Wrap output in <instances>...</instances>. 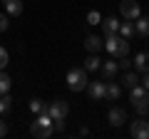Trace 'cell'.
I'll use <instances>...</instances> for the list:
<instances>
[{
	"mask_svg": "<svg viewBox=\"0 0 149 139\" xmlns=\"http://www.w3.org/2000/svg\"><path fill=\"white\" fill-rule=\"evenodd\" d=\"M52 132H55V129H52V117H50L47 112H40L37 119L32 122V127H30V134L37 137V139H47Z\"/></svg>",
	"mask_w": 149,
	"mask_h": 139,
	"instance_id": "6da1fadb",
	"label": "cell"
},
{
	"mask_svg": "<svg viewBox=\"0 0 149 139\" xmlns=\"http://www.w3.org/2000/svg\"><path fill=\"white\" fill-rule=\"evenodd\" d=\"M87 82L90 80H87V70L85 67H74V70L67 72V87L72 92H82L87 87Z\"/></svg>",
	"mask_w": 149,
	"mask_h": 139,
	"instance_id": "7a4b0ae2",
	"label": "cell"
},
{
	"mask_svg": "<svg viewBox=\"0 0 149 139\" xmlns=\"http://www.w3.org/2000/svg\"><path fill=\"white\" fill-rule=\"evenodd\" d=\"M119 13L124 20H137L139 17V3L137 0H122L119 3Z\"/></svg>",
	"mask_w": 149,
	"mask_h": 139,
	"instance_id": "3957f363",
	"label": "cell"
},
{
	"mask_svg": "<svg viewBox=\"0 0 149 139\" xmlns=\"http://www.w3.org/2000/svg\"><path fill=\"white\" fill-rule=\"evenodd\" d=\"M47 114L52 117V122H57V119H65L67 117V102L65 99H55L47 104Z\"/></svg>",
	"mask_w": 149,
	"mask_h": 139,
	"instance_id": "277c9868",
	"label": "cell"
},
{
	"mask_svg": "<svg viewBox=\"0 0 149 139\" xmlns=\"http://www.w3.org/2000/svg\"><path fill=\"white\" fill-rule=\"evenodd\" d=\"M107 119H109L112 127H122V124L127 122V112H124L122 107H112L109 114H107Z\"/></svg>",
	"mask_w": 149,
	"mask_h": 139,
	"instance_id": "5b68a950",
	"label": "cell"
},
{
	"mask_svg": "<svg viewBox=\"0 0 149 139\" xmlns=\"http://www.w3.org/2000/svg\"><path fill=\"white\" fill-rule=\"evenodd\" d=\"M132 137H137V139H149V122H144V117L137 119V122L132 124Z\"/></svg>",
	"mask_w": 149,
	"mask_h": 139,
	"instance_id": "8992f818",
	"label": "cell"
},
{
	"mask_svg": "<svg viewBox=\"0 0 149 139\" xmlns=\"http://www.w3.org/2000/svg\"><path fill=\"white\" fill-rule=\"evenodd\" d=\"M117 70H119L117 60H104V65H100V72L104 75V80H112V77L117 75Z\"/></svg>",
	"mask_w": 149,
	"mask_h": 139,
	"instance_id": "52a82bcc",
	"label": "cell"
},
{
	"mask_svg": "<svg viewBox=\"0 0 149 139\" xmlns=\"http://www.w3.org/2000/svg\"><path fill=\"white\" fill-rule=\"evenodd\" d=\"M87 92L95 102L104 99V82H87Z\"/></svg>",
	"mask_w": 149,
	"mask_h": 139,
	"instance_id": "ba28073f",
	"label": "cell"
},
{
	"mask_svg": "<svg viewBox=\"0 0 149 139\" xmlns=\"http://www.w3.org/2000/svg\"><path fill=\"white\" fill-rule=\"evenodd\" d=\"M119 95H122V87L117 85V82H104V97L107 99H119Z\"/></svg>",
	"mask_w": 149,
	"mask_h": 139,
	"instance_id": "9c48e42d",
	"label": "cell"
},
{
	"mask_svg": "<svg viewBox=\"0 0 149 139\" xmlns=\"http://www.w3.org/2000/svg\"><path fill=\"white\" fill-rule=\"evenodd\" d=\"M102 45H104V42H102V38H97V35H87V38H85V47L90 50V52H100Z\"/></svg>",
	"mask_w": 149,
	"mask_h": 139,
	"instance_id": "30bf717a",
	"label": "cell"
},
{
	"mask_svg": "<svg viewBox=\"0 0 149 139\" xmlns=\"http://www.w3.org/2000/svg\"><path fill=\"white\" fill-rule=\"evenodd\" d=\"M100 25L104 27V32H107V35H114V32L119 30V20H117V17H104V20H102Z\"/></svg>",
	"mask_w": 149,
	"mask_h": 139,
	"instance_id": "8fae6325",
	"label": "cell"
},
{
	"mask_svg": "<svg viewBox=\"0 0 149 139\" xmlns=\"http://www.w3.org/2000/svg\"><path fill=\"white\" fill-rule=\"evenodd\" d=\"M5 3V13L8 15H20L22 13V3L20 0H3Z\"/></svg>",
	"mask_w": 149,
	"mask_h": 139,
	"instance_id": "7c38bea8",
	"label": "cell"
},
{
	"mask_svg": "<svg viewBox=\"0 0 149 139\" xmlns=\"http://www.w3.org/2000/svg\"><path fill=\"white\" fill-rule=\"evenodd\" d=\"M134 67H137L139 72H147V70H149V55L147 52H139L137 57H134Z\"/></svg>",
	"mask_w": 149,
	"mask_h": 139,
	"instance_id": "4fadbf2b",
	"label": "cell"
},
{
	"mask_svg": "<svg viewBox=\"0 0 149 139\" xmlns=\"http://www.w3.org/2000/svg\"><path fill=\"white\" fill-rule=\"evenodd\" d=\"M100 65H102V60L97 57L95 52H92L90 57L85 60V70H87V72H97V70H100Z\"/></svg>",
	"mask_w": 149,
	"mask_h": 139,
	"instance_id": "5bb4252c",
	"label": "cell"
},
{
	"mask_svg": "<svg viewBox=\"0 0 149 139\" xmlns=\"http://www.w3.org/2000/svg\"><path fill=\"white\" fill-rule=\"evenodd\" d=\"M119 35H122V38H132V35H134V22H129V20H124V22H119Z\"/></svg>",
	"mask_w": 149,
	"mask_h": 139,
	"instance_id": "9a60e30c",
	"label": "cell"
},
{
	"mask_svg": "<svg viewBox=\"0 0 149 139\" xmlns=\"http://www.w3.org/2000/svg\"><path fill=\"white\" fill-rule=\"evenodd\" d=\"M134 32L147 35V32H149V17H137V22H134Z\"/></svg>",
	"mask_w": 149,
	"mask_h": 139,
	"instance_id": "2e32d148",
	"label": "cell"
},
{
	"mask_svg": "<svg viewBox=\"0 0 149 139\" xmlns=\"http://www.w3.org/2000/svg\"><path fill=\"white\" fill-rule=\"evenodd\" d=\"M30 109L35 114H40V112H47V104H45L42 99H37V97H35V99H30Z\"/></svg>",
	"mask_w": 149,
	"mask_h": 139,
	"instance_id": "e0dca14e",
	"label": "cell"
},
{
	"mask_svg": "<svg viewBox=\"0 0 149 139\" xmlns=\"http://www.w3.org/2000/svg\"><path fill=\"white\" fill-rule=\"evenodd\" d=\"M144 92H147V90H144L142 85H134V87H132V95H129V99H132V102L144 99Z\"/></svg>",
	"mask_w": 149,
	"mask_h": 139,
	"instance_id": "ac0fdd59",
	"label": "cell"
},
{
	"mask_svg": "<svg viewBox=\"0 0 149 139\" xmlns=\"http://www.w3.org/2000/svg\"><path fill=\"white\" fill-rule=\"evenodd\" d=\"M10 104H13V99H10V95H0V114H5L8 109H10Z\"/></svg>",
	"mask_w": 149,
	"mask_h": 139,
	"instance_id": "d6986e66",
	"label": "cell"
},
{
	"mask_svg": "<svg viewBox=\"0 0 149 139\" xmlns=\"http://www.w3.org/2000/svg\"><path fill=\"white\" fill-rule=\"evenodd\" d=\"M134 109H137V114H139V117H144V114L149 112V104H147V97H144V99H139V102H134Z\"/></svg>",
	"mask_w": 149,
	"mask_h": 139,
	"instance_id": "ffe728a7",
	"label": "cell"
},
{
	"mask_svg": "<svg viewBox=\"0 0 149 139\" xmlns=\"http://www.w3.org/2000/svg\"><path fill=\"white\" fill-rule=\"evenodd\" d=\"M8 90H10V77H8L5 72L0 70V95H5Z\"/></svg>",
	"mask_w": 149,
	"mask_h": 139,
	"instance_id": "44dd1931",
	"label": "cell"
},
{
	"mask_svg": "<svg viewBox=\"0 0 149 139\" xmlns=\"http://www.w3.org/2000/svg\"><path fill=\"white\" fill-rule=\"evenodd\" d=\"M134 85H139V77L134 75V72H127V75H124V87H129V90H132Z\"/></svg>",
	"mask_w": 149,
	"mask_h": 139,
	"instance_id": "7402d4cb",
	"label": "cell"
},
{
	"mask_svg": "<svg viewBox=\"0 0 149 139\" xmlns=\"http://www.w3.org/2000/svg\"><path fill=\"white\" fill-rule=\"evenodd\" d=\"M87 22H90V25H100V22H102V15H100L97 10H92L90 15H87Z\"/></svg>",
	"mask_w": 149,
	"mask_h": 139,
	"instance_id": "603a6c76",
	"label": "cell"
},
{
	"mask_svg": "<svg viewBox=\"0 0 149 139\" xmlns=\"http://www.w3.org/2000/svg\"><path fill=\"white\" fill-rule=\"evenodd\" d=\"M5 65H8V50L0 47V70H5Z\"/></svg>",
	"mask_w": 149,
	"mask_h": 139,
	"instance_id": "cb8c5ba5",
	"label": "cell"
},
{
	"mask_svg": "<svg viewBox=\"0 0 149 139\" xmlns=\"http://www.w3.org/2000/svg\"><path fill=\"white\" fill-rule=\"evenodd\" d=\"M139 85H142L144 90L149 92V70H147V72H144V77H142V80H139Z\"/></svg>",
	"mask_w": 149,
	"mask_h": 139,
	"instance_id": "d4e9b609",
	"label": "cell"
},
{
	"mask_svg": "<svg viewBox=\"0 0 149 139\" xmlns=\"http://www.w3.org/2000/svg\"><path fill=\"white\" fill-rule=\"evenodd\" d=\"M5 30H8V17L0 13V32H5Z\"/></svg>",
	"mask_w": 149,
	"mask_h": 139,
	"instance_id": "484cf974",
	"label": "cell"
},
{
	"mask_svg": "<svg viewBox=\"0 0 149 139\" xmlns=\"http://www.w3.org/2000/svg\"><path fill=\"white\" fill-rule=\"evenodd\" d=\"M5 132H8V127H5V122L0 119V137H5Z\"/></svg>",
	"mask_w": 149,
	"mask_h": 139,
	"instance_id": "4316f807",
	"label": "cell"
},
{
	"mask_svg": "<svg viewBox=\"0 0 149 139\" xmlns=\"http://www.w3.org/2000/svg\"><path fill=\"white\" fill-rule=\"evenodd\" d=\"M119 67H122V70H127V67H129V60H127V57H122V62H119Z\"/></svg>",
	"mask_w": 149,
	"mask_h": 139,
	"instance_id": "83f0119b",
	"label": "cell"
},
{
	"mask_svg": "<svg viewBox=\"0 0 149 139\" xmlns=\"http://www.w3.org/2000/svg\"><path fill=\"white\" fill-rule=\"evenodd\" d=\"M147 104H149V97H147Z\"/></svg>",
	"mask_w": 149,
	"mask_h": 139,
	"instance_id": "f1b7e54d",
	"label": "cell"
},
{
	"mask_svg": "<svg viewBox=\"0 0 149 139\" xmlns=\"http://www.w3.org/2000/svg\"><path fill=\"white\" fill-rule=\"evenodd\" d=\"M0 3H3V0H0Z\"/></svg>",
	"mask_w": 149,
	"mask_h": 139,
	"instance_id": "f546056e",
	"label": "cell"
},
{
	"mask_svg": "<svg viewBox=\"0 0 149 139\" xmlns=\"http://www.w3.org/2000/svg\"><path fill=\"white\" fill-rule=\"evenodd\" d=\"M147 35H149V32H147Z\"/></svg>",
	"mask_w": 149,
	"mask_h": 139,
	"instance_id": "4dcf8cb0",
	"label": "cell"
}]
</instances>
